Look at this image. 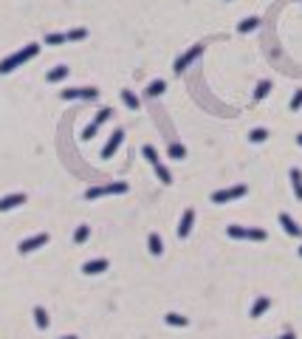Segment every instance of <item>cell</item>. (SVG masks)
Here are the masks:
<instances>
[{"instance_id": "obj_34", "label": "cell", "mask_w": 302, "mask_h": 339, "mask_svg": "<svg viewBox=\"0 0 302 339\" xmlns=\"http://www.w3.org/2000/svg\"><path fill=\"white\" fill-rule=\"evenodd\" d=\"M280 339H296V336H294V333H291V331H288V333H282Z\"/></svg>"}, {"instance_id": "obj_1", "label": "cell", "mask_w": 302, "mask_h": 339, "mask_svg": "<svg viewBox=\"0 0 302 339\" xmlns=\"http://www.w3.org/2000/svg\"><path fill=\"white\" fill-rule=\"evenodd\" d=\"M40 54V45L37 43H29L26 48H20V51H15L12 57H6L3 62H0V74H12L15 68H20L23 62H29L31 57H37Z\"/></svg>"}, {"instance_id": "obj_28", "label": "cell", "mask_w": 302, "mask_h": 339, "mask_svg": "<svg viewBox=\"0 0 302 339\" xmlns=\"http://www.w3.org/2000/svg\"><path fill=\"white\" fill-rule=\"evenodd\" d=\"M141 156H144L147 161H150V164H159V153H156V147L144 145V147H141Z\"/></svg>"}, {"instance_id": "obj_2", "label": "cell", "mask_w": 302, "mask_h": 339, "mask_svg": "<svg viewBox=\"0 0 302 339\" xmlns=\"http://www.w3.org/2000/svg\"><path fill=\"white\" fill-rule=\"evenodd\" d=\"M127 192V184L124 181H116V184H105V187H91L85 192L88 201H96V198H105V195H122Z\"/></svg>"}, {"instance_id": "obj_35", "label": "cell", "mask_w": 302, "mask_h": 339, "mask_svg": "<svg viewBox=\"0 0 302 339\" xmlns=\"http://www.w3.org/2000/svg\"><path fill=\"white\" fill-rule=\"evenodd\" d=\"M296 145H299V147H302V133H299V136H296Z\"/></svg>"}, {"instance_id": "obj_16", "label": "cell", "mask_w": 302, "mask_h": 339, "mask_svg": "<svg viewBox=\"0 0 302 339\" xmlns=\"http://www.w3.org/2000/svg\"><path fill=\"white\" fill-rule=\"evenodd\" d=\"M291 187H294V195L302 201V173L296 170V167L291 170Z\"/></svg>"}, {"instance_id": "obj_7", "label": "cell", "mask_w": 302, "mask_h": 339, "mask_svg": "<svg viewBox=\"0 0 302 339\" xmlns=\"http://www.w3.org/2000/svg\"><path fill=\"white\" fill-rule=\"evenodd\" d=\"M122 142H124V133H122V130H113V133H110V139H108V145L102 147V159H110V156L119 150V145H122Z\"/></svg>"}, {"instance_id": "obj_30", "label": "cell", "mask_w": 302, "mask_h": 339, "mask_svg": "<svg viewBox=\"0 0 302 339\" xmlns=\"http://www.w3.org/2000/svg\"><path fill=\"white\" fill-rule=\"evenodd\" d=\"M110 116H113V110H110V108H102L99 113L94 116V124H105V122L110 119Z\"/></svg>"}, {"instance_id": "obj_15", "label": "cell", "mask_w": 302, "mask_h": 339, "mask_svg": "<svg viewBox=\"0 0 302 339\" xmlns=\"http://www.w3.org/2000/svg\"><path fill=\"white\" fill-rule=\"evenodd\" d=\"M65 77H68V68H65V65H57V68H51V71L45 74V80L48 82H62Z\"/></svg>"}, {"instance_id": "obj_17", "label": "cell", "mask_w": 302, "mask_h": 339, "mask_svg": "<svg viewBox=\"0 0 302 339\" xmlns=\"http://www.w3.org/2000/svg\"><path fill=\"white\" fill-rule=\"evenodd\" d=\"M167 91V82L164 80H153L150 85H147V96H161Z\"/></svg>"}, {"instance_id": "obj_9", "label": "cell", "mask_w": 302, "mask_h": 339, "mask_svg": "<svg viewBox=\"0 0 302 339\" xmlns=\"http://www.w3.org/2000/svg\"><path fill=\"white\" fill-rule=\"evenodd\" d=\"M20 204H26V195H23V192L6 195V198H0V212H9V210H15V207H20Z\"/></svg>"}, {"instance_id": "obj_10", "label": "cell", "mask_w": 302, "mask_h": 339, "mask_svg": "<svg viewBox=\"0 0 302 339\" xmlns=\"http://www.w3.org/2000/svg\"><path fill=\"white\" fill-rule=\"evenodd\" d=\"M108 268V260L99 257V260H88L85 266H82V275H102Z\"/></svg>"}, {"instance_id": "obj_37", "label": "cell", "mask_w": 302, "mask_h": 339, "mask_svg": "<svg viewBox=\"0 0 302 339\" xmlns=\"http://www.w3.org/2000/svg\"><path fill=\"white\" fill-rule=\"evenodd\" d=\"M299 257H302V249H299Z\"/></svg>"}, {"instance_id": "obj_33", "label": "cell", "mask_w": 302, "mask_h": 339, "mask_svg": "<svg viewBox=\"0 0 302 339\" xmlns=\"http://www.w3.org/2000/svg\"><path fill=\"white\" fill-rule=\"evenodd\" d=\"M299 108H302V88L291 96V110H299Z\"/></svg>"}, {"instance_id": "obj_3", "label": "cell", "mask_w": 302, "mask_h": 339, "mask_svg": "<svg viewBox=\"0 0 302 339\" xmlns=\"http://www.w3.org/2000/svg\"><path fill=\"white\" fill-rule=\"evenodd\" d=\"M243 195H246V187L238 184V187H229V189H217V192L212 195V204H229V201L243 198Z\"/></svg>"}, {"instance_id": "obj_32", "label": "cell", "mask_w": 302, "mask_h": 339, "mask_svg": "<svg viewBox=\"0 0 302 339\" xmlns=\"http://www.w3.org/2000/svg\"><path fill=\"white\" fill-rule=\"evenodd\" d=\"M246 238L249 240H266V232L263 229H246Z\"/></svg>"}, {"instance_id": "obj_25", "label": "cell", "mask_w": 302, "mask_h": 339, "mask_svg": "<svg viewBox=\"0 0 302 339\" xmlns=\"http://www.w3.org/2000/svg\"><path fill=\"white\" fill-rule=\"evenodd\" d=\"M153 167H156V175H159V181H164V184H173V175H170V170H167L161 161H159V164H153Z\"/></svg>"}, {"instance_id": "obj_27", "label": "cell", "mask_w": 302, "mask_h": 339, "mask_svg": "<svg viewBox=\"0 0 302 339\" xmlns=\"http://www.w3.org/2000/svg\"><path fill=\"white\" fill-rule=\"evenodd\" d=\"M226 235H229V238H235V240H243L246 238V226H226Z\"/></svg>"}, {"instance_id": "obj_12", "label": "cell", "mask_w": 302, "mask_h": 339, "mask_svg": "<svg viewBox=\"0 0 302 339\" xmlns=\"http://www.w3.org/2000/svg\"><path fill=\"white\" fill-rule=\"evenodd\" d=\"M268 308H271V300H268V297H257V300H254V305H252V317L254 319L263 317Z\"/></svg>"}, {"instance_id": "obj_21", "label": "cell", "mask_w": 302, "mask_h": 339, "mask_svg": "<svg viewBox=\"0 0 302 339\" xmlns=\"http://www.w3.org/2000/svg\"><path fill=\"white\" fill-rule=\"evenodd\" d=\"M91 238V226H77V232H73V243H85V240Z\"/></svg>"}, {"instance_id": "obj_19", "label": "cell", "mask_w": 302, "mask_h": 339, "mask_svg": "<svg viewBox=\"0 0 302 339\" xmlns=\"http://www.w3.org/2000/svg\"><path fill=\"white\" fill-rule=\"evenodd\" d=\"M257 26H260V17H246L238 29H240V34H249V31H254Z\"/></svg>"}, {"instance_id": "obj_36", "label": "cell", "mask_w": 302, "mask_h": 339, "mask_svg": "<svg viewBox=\"0 0 302 339\" xmlns=\"http://www.w3.org/2000/svg\"><path fill=\"white\" fill-rule=\"evenodd\" d=\"M62 339H77V336H62Z\"/></svg>"}, {"instance_id": "obj_6", "label": "cell", "mask_w": 302, "mask_h": 339, "mask_svg": "<svg viewBox=\"0 0 302 339\" xmlns=\"http://www.w3.org/2000/svg\"><path fill=\"white\" fill-rule=\"evenodd\" d=\"M59 96L62 99H96L99 96V91L96 88H68V91H59Z\"/></svg>"}, {"instance_id": "obj_5", "label": "cell", "mask_w": 302, "mask_h": 339, "mask_svg": "<svg viewBox=\"0 0 302 339\" xmlns=\"http://www.w3.org/2000/svg\"><path fill=\"white\" fill-rule=\"evenodd\" d=\"M45 243H48V235H45V232H40V235H31V238L20 240L17 252H20V254H29V252H37V249H40V246H45Z\"/></svg>"}, {"instance_id": "obj_14", "label": "cell", "mask_w": 302, "mask_h": 339, "mask_svg": "<svg viewBox=\"0 0 302 339\" xmlns=\"http://www.w3.org/2000/svg\"><path fill=\"white\" fill-rule=\"evenodd\" d=\"M34 322H37V328H40V331H45V328H48V311H45L43 305H37V308H34Z\"/></svg>"}, {"instance_id": "obj_18", "label": "cell", "mask_w": 302, "mask_h": 339, "mask_svg": "<svg viewBox=\"0 0 302 339\" xmlns=\"http://www.w3.org/2000/svg\"><path fill=\"white\" fill-rule=\"evenodd\" d=\"M122 102L127 105L130 110H138V105H141V102H138V96L133 94V91H122Z\"/></svg>"}, {"instance_id": "obj_20", "label": "cell", "mask_w": 302, "mask_h": 339, "mask_svg": "<svg viewBox=\"0 0 302 339\" xmlns=\"http://www.w3.org/2000/svg\"><path fill=\"white\" fill-rule=\"evenodd\" d=\"M164 322L173 325V328H187V317H181V314H167Z\"/></svg>"}, {"instance_id": "obj_8", "label": "cell", "mask_w": 302, "mask_h": 339, "mask_svg": "<svg viewBox=\"0 0 302 339\" xmlns=\"http://www.w3.org/2000/svg\"><path fill=\"white\" fill-rule=\"evenodd\" d=\"M280 224H282V229H285V235H291V238H302V226L296 224L288 212H280Z\"/></svg>"}, {"instance_id": "obj_13", "label": "cell", "mask_w": 302, "mask_h": 339, "mask_svg": "<svg viewBox=\"0 0 302 339\" xmlns=\"http://www.w3.org/2000/svg\"><path fill=\"white\" fill-rule=\"evenodd\" d=\"M147 246H150V254H156V257H161V254H164V243H161V238L156 235V232L147 238Z\"/></svg>"}, {"instance_id": "obj_29", "label": "cell", "mask_w": 302, "mask_h": 339, "mask_svg": "<svg viewBox=\"0 0 302 339\" xmlns=\"http://www.w3.org/2000/svg\"><path fill=\"white\" fill-rule=\"evenodd\" d=\"M65 37H68L71 43H80V40H85V37H88V31H85V29H71Z\"/></svg>"}, {"instance_id": "obj_22", "label": "cell", "mask_w": 302, "mask_h": 339, "mask_svg": "<svg viewBox=\"0 0 302 339\" xmlns=\"http://www.w3.org/2000/svg\"><path fill=\"white\" fill-rule=\"evenodd\" d=\"M170 159H187V147L184 145H178V142H173V145H170Z\"/></svg>"}, {"instance_id": "obj_26", "label": "cell", "mask_w": 302, "mask_h": 339, "mask_svg": "<svg viewBox=\"0 0 302 339\" xmlns=\"http://www.w3.org/2000/svg\"><path fill=\"white\" fill-rule=\"evenodd\" d=\"M249 139H252L254 145H260V142H266V139H268V130L266 127H254L252 133H249Z\"/></svg>"}, {"instance_id": "obj_31", "label": "cell", "mask_w": 302, "mask_h": 339, "mask_svg": "<svg viewBox=\"0 0 302 339\" xmlns=\"http://www.w3.org/2000/svg\"><path fill=\"white\" fill-rule=\"evenodd\" d=\"M96 130H99V124H94V122H91L85 130H82V139H85V142H91V139L96 136Z\"/></svg>"}, {"instance_id": "obj_4", "label": "cell", "mask_w": 302, "mask_h": 339, "mask_svg": "<svg viewBox=\"0 0 302 339\" xmlns=\"http://www.w3.org/2000/svg\"><path fill=\"white\" fill-rule=\"evenodd\" d=\"M201 54H203V45H192L187 54H181V57L175 59V74H184V71H187V65H192Z\"/></svg>"}, {"instance_id": "obj_23", "label": "cell", "mask_w": 302, "mask_h": 339, "mask_svg": "<svg viewBox=\"0 0 302 339\" xmlns=\"http://www.w3.org/2000/svg\"><path fill=\"white\" fill-rule=\"evenodd\" d=\"M268 94H271V82H268V80H263V82H260V85H257V91H254V99H266V96Z\"/></svg>"}, {"instance_id": "obj_11", "label": "cell", "mask_w": 302, "mask_h": 339, "mask_svg": "<svg viewBox=\"0 0 302 339\" xmlns=\"http://www.w3.org/2000/svg\"><path fill=\"white\" fill-rule=\"evenodd\" d=\"M192 221H195V210H187L181 215V226H178V238H187L192 232Z\"/></svg>"}, {"instance_id": "obj_24", "label": "cell", "mask_w": 302, "mask_h": 339, "mask_svg": "<svg viewBox=\"0 0 302 339\" xmlns=\"http://www.w3.org/2000/svg\"><path fill=\"white\" fill-rule=\"evenodd\" d=\"M68 43V37L59 34V31H51V34H45V45H62Z\"/></svg>"}]
</instances>
